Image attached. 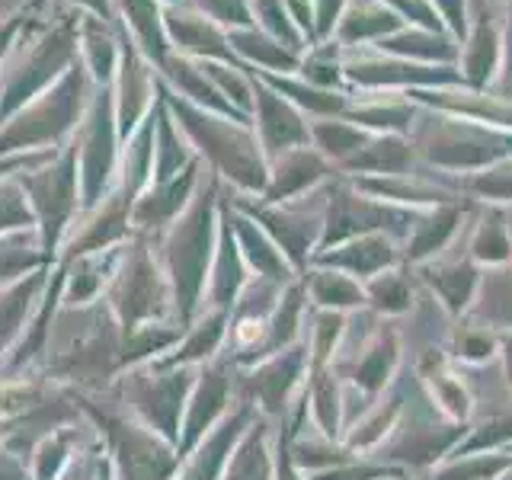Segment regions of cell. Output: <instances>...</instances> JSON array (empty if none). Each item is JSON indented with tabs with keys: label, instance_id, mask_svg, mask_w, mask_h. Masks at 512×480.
I'll use <instances>...</instances> for the list:
<instances>
[{
	"label": "cell",
	"instance_id": "cell-1",
	"mask_svg": "<svg viewBox=\"0 0 512 480\" xmlns=\"http://www.w3.org/2000/svg\"><path fill=\"white\" fill-rule=\"evenodd\" d=\"M45 0H36L32 16L23 29L20 42L4 64L0 77V122H7L13 112L55 87L64 71L80 58V13H61L52 20L39 23Z\"/></svg>",
	"mask_w": 512,
	"mask_h": 480
},
{
	"label": "cell",
	"instance_id": "cell-2",
	"mask_svg": "<svg viewBox=\"0 0 512 480\" xmlns=\"http://www.w3.org/2000/svg\"><path fill=\"white\" fill-rule=\"evenodd\" d=\"M90 84L93 80L77 58L55 87H48L7 119V125L0 128V154L45 148V144L61 141L90 106Z\"/></svg>",
	"mask_w": 512,
	"mask_h": 480
},
{
	"label": "cell",
	"instance_id": "cell-3",
	"mask_svg": "<svg viewBox=\"0 0 512 480\" xmlns=\"http://www.w3.org/2000/svg\"><path fill=\"white\" fill-rule=\"evenodd\" d=\"M116 100H112V87H100L90 96V106L84 112V128H80V154H84V183L87 192L96 196L112 173L116 164Z\"/></svg>",
	"mask_w": 512,
	"mask_h": 480
},
{
	"label": "cell",
	"instance_id": "cell-4",
	"mask_svg": "<svg viewBox=\"0 0 512 480\" xmlns=\"http://www.w3.org/2000/svg\"><path fill=\"white\" fill-rule=\"evenodd\" d=\"M119 39H122V52H119V71L112 77V100H116L119 135H132L151 116L157 77H154V64L138 52V45L128 36Z\"/></svg>",
	"mask_w": 512,
	"mask_h": 480
},
{
	"label": "cell",
	"instance_id": "cell-5",
	"mask_svg": "<svg viewBox=\"0 0 512 480\" xmlns=\"http://www.w3.org/2000/svg\"><path fill=\"white\" fill-rule=\"evenodd\" d=\"M116 16H122L125 36L138 45V52L151 64H160L170 55V39L164 29V7L160 0H112Z\"/></svg>",
	"mask_w": 512,
	"mask_h": 480
},
{
	"label": "cell",
	"instance_id": "cell-6",
	"mask_svg": "<svg viewBox=\"0 0 512 480\" xmlns=\"http://www.w3.org/2000/svg\"><path fill=\"white\" fill-rule=\"evenodd\" d=\"M119 52L122 39L112 32V23L80 13V64L96 87H112V77L119 71Z\"/></svg>",
	"mask_w": 512,
	"mask_h": 480
},
{
	"label": "cell",
	"instance_id": "cell-7",
	"mask_svg": "<svg viewBox=\"0 0 512 480\" xmlns=\"http://www.w3.org/2000/svg\"><path fill=\"white\" fill-rule=\"evenodd\" d=\"M164 29L170 45L180 55H224L218 29L205 16L192 13L180 4L164 7Z\"/></svg>",
	"mask_w": 512,
	"mask_h": 480
},
{
	"label": "cell",
	"instance_id": "cell-8",
	"mask_svg": "<svg viewBox=\"0 0 512 480\" xmlns=\"http://www.w3.org/2000/svg\"><path fill=\"white\" fill-rule=\"evenodd\" d=\"M32 7H36V0H32V4L23 13H16V16H10V20L0 23V71H4V64H7V58L13 52V45L20 42L23 29H26L29 16H32Z\"/></svg>",
	"mask_w": 512,
	"mask_h": 480
},
{
	"label": "cell",
	"instance_id": "cell-9",
	"mask_svg": "<svg viewBox=\"0 0 512 480\" xmlns=\"http://www.w3.org/2000/svg\"><path fill=\"white\" fill-rule=\"evenodd\" d=\"M74 4L80 13H90V16H100L106 23H116V4L112 0H68Z\"/></svg>",
	"mask_w": 512,
	"mask_h": 480
},
{
	"label": "cell",
	"instance_id": "cell-10",
	"mask_svg": "<svg viewBox=\"0 0 512 480\" xmlns=\"http://www.w3.org/2000/svg\"><path fill=\"white\" fill-rule=\"evenodd\" d=\"M29 4L32 0H0V23L10 20V16H16V13H23Z\"/></svg>",
	"mask_w": 512,
	"mask_h": 480
},
{
	"label": "cell",
	"instance_id": "cell-11",
	"mask_svg": "<svg viewBox=\"0 0 512 480\" xmlns=\"http://www.w3.org/2000/svg\"><path fill=\"white\" fill-rule=\"evenodd\" d=\"M160 4H167V7H173V4H180V0H160Z\"/></svg>",
	"mask_w": 512,
	"mask_h": 480
}]
</instances>
